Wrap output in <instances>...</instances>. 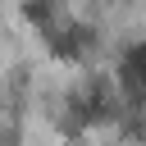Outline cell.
Segmentation results:
<instances>
[{
  "instance_id": "1",
  "label": "cell",
  "mask_w": 146,
  "mask_h": 146,
  "mask_svg": "<svg viewBox=\"0 0 146 146\" xmlns=\"http://www.w3.org/2000/svg\"><path fill=\"white\" fill-rule=\"evenodd\" d=\"M119 87L132 105H146V41L128 46V55L119 64Z\"/></svg>"
},
{
  "instance_id": "2",
  "label": "cell",
  "mask_w": 146,
  "mask_h": 146,
  "mask_svg": "<svg viewBox=\"0 0 146 146\" xmlns=\"http://www.w3.org/2000/svg\"><path fill=\"white\" fill-rule=\"evenodd\" d=\"M91 46V36H87V27H64V32H55L50 36V55L55 59H82V50Z\"/></svg>"
},
{
  "instance_id": "3",
  "label": "cell",
  "mask_w": 146,
  "mask_h": 146,
  "mask_svg": "<svg viewBox=\"0 0 146 146\" xmlns=\"http://www.w3.org/2000/svg\"><path fill=\"white\" fill-rule=\"evenodd\" d=\"M23 18L46 27V23H50V5H46V0H27V5H23Z\"/></svg>"
}]
</instances>
